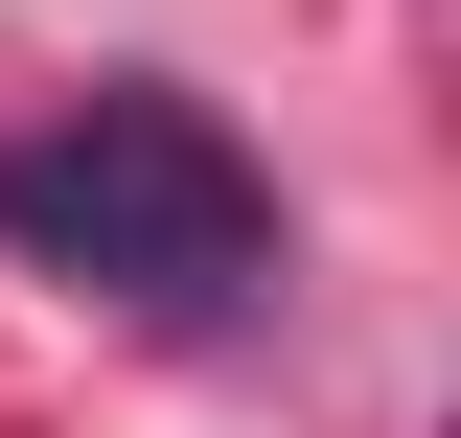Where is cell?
I'll list each match as a JSON object with an SVG mask.
<instances>
[{"label": "cell", "mask_w": 461, "mask_h": 438, "mask_svg": "<svg viewBox=\"0 0 461 438\" xmlns=\"http://www.w3.org/2000/svg\"><path fill=\"white\" fill-rule=\"evenodd\" d=\"M0 254L69 277V300H139V324H230V300L277 277V185H254V139H230L208 93L93 69L69 115L0 139Z\"/></svg>", "instance_id": "cell-1"}]
</instances>
